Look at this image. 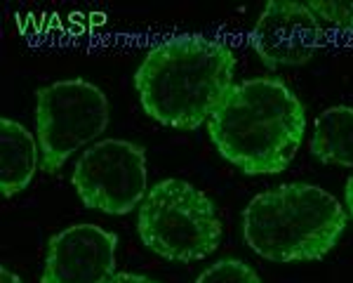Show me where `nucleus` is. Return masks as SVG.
Listing matches in <instances>:
<instances>
[{
    "label": "nucleus",
    "mask_w": 353,
    "mask_h": 283,
    "mask_svg": "<svg viewBox=\"0 0 353 283\" xmlns=\"http://www.w3.org/2000/svg\"><path fill=\"white\" fill-rule=\"evenodd\" d=\"M139 104L165 128L208 126L236 85V55L203 33H181L153 45L134 71Z\"/></svg>",
    "instance_id": "obj_1"
},
{
    "label": "nucleus",
    "mask_w": 353,
    "mask_h": 283,
    "mask_svg": "<svg viewBox=\"0 0 353 283\" xmlns=\"http://www.w3.org/2000/svg\"><path fill=\"white\" fill-rule=\"evenodd\" d=\"M71 184L85 208L125 217L139 211L151 189L146 149L132 139L94 142L78 156Z\"/></svg>",
    "instance_id": "obj_6"
},
{
    "label": "nucleus",
    "mask_w": 353,
    "mask_h": 283,
    "mask_svg": "<svg viewBox=\"0 0 353 283\" xmlns=\"http://www.w3.org/2000/svg\"><path fill=\"white\" fill-rule=\"evenodd\" d=\"M111 104L106 92L88 78H64L36 90V139L41 170L57 175L83 146L106 133Z\"/></svg>",
    "instance_id": "obj_5"
},
{
    "label": "nucleus",
    "mask_w": 353,
    "mask_h": 283,
    "mask_svg": "<svg viewBox=\"0 0 353 283\" xmlns=\"http://www.w3.org/2000/svg\"><path fill=\"white\" fill-rule=\"evenodd\" d=\"M41 168L38 139L14 118H0V194L14 198L28 189Z\"/></svg>",
    "instance_id": "obj_9"
},
{
    "label": "nucleus",
    "mask_w": 353,
    "mask_h": 283,
    "mask_svg": "<svg viewBox=\"0 0 353 283\" xmlns=\"http://www.w3.org/2000/svg\"><path fill=\"white\" fill-rule=\"evenodd\" d=\"M306 106L281 76L236 83L210 123L208 137L219 156L243 175H281L306 135Z\"/></svg>",
    "instance_id": "obj_2"
},
{
    "label": "nucleus",
    "mask_w": 353,
    "mask_h": 283,
    "mask_svg": "<svg viewBox=\"0 0 353 283\" xmlns=\"http://www.w3.org/2000/svg\"><path fill=\"white\" fill-rule=\"evenodd\" d=\"M0 283H24V281H21V276L10 267H0Z\"/></svg>",
    "instance_id": "obj_15"
},
{
    "label": "nucleus",
    "mask_w": 353,
    "mask_h": 283,
    "mask_svg": "<svg viewBox=\"0 0 353 283\" xmlns=\"http://www.w3.org/2000/svg\"><path fill=\"white\" fill-rule=\"evenodd\" d=\"M309 5L323 26L353 33V0H309Z\"/></svg>",
    "instance_id": "obj_12"
},
{
    "label": "nucleus",
    "mask_w": 353,
    "mask_h": 283,
    "mask_svg": "<svg viewBox=\"0 0 353 283\" xmlns=\"http://www.w3.org/2000/svg\"><path fill=\"white\" fill-rule=\"evenodd\" d=\"M116 231L71 224L48 239L41 283H104L116 274Z\"/></svg>",
    "instance_id": "obj_8"
},
{
    "label": "nucleus",
    "mask_w": 353,
    "mask_h": 283,
    "mask_svg": "<svg viewBox=\"0 0 353 283\" xmlns=\"http://www.w3.org/2000/svg\"><path fill=\"white\" fill-rule=\"evenodd\" d=\"M349 213L327 189L311 182H285L254 194L243 208L245 246L273 264L325 260L339 246Z\"/></svg>",
    "instance_id": "obj_3"
},
{
    "label": "nucleus",
    "mask_w": 353,
    "mask_h": 283,
    "mask_svg": "<svg viewBox=\"0 0 353 283\" xmlns=\"http://www.w3.org/2000/svg\"><path fill=\"white\" fill-rule=\"evenodd\" d=\"M137 234L146 251L176 264L205 260L219 248L224 226L214 201L186 179L156 182L137 211Z\"/></svg>",
    "instance_id": "obj_4"
},
{
    "label": "nucleus",
    "mask_w": 353,
    "mask_h": 283,
    "mask_svg": "<svg viewBox=\"0 0 353 283\" xmlns=\"http://www.w3.org/2000/svg\"><path fill=\"white\" fill-rule=\"evenodd\" d=\"M311 156L323 166L353 168V106L332 104L313 121Z\"/></svg>",
    "instance_id": "obj_10"
},
{
    "label": "nucleus",
    "mask_w": 353,
    "mask_h": 283,
    "mask_svg": "<svg viewBox=\"0 0 353 283\" xmlns=\"http://www.w3.org/2000/svg\"><path fill=\"white\" fill-rule=\"evenodd\" d=\"M104 283H161V281H156L153 276L146 274H137V271H116Z\"/></svg>",
    "instance_id": "obj_13"
},
{
    "label": "nucleus",
    "mask_w": 353,
    "mask_h": 283,
    "mask_svg": "<svg viewBox=\"0 0 353 283\" xmlns=\"http://www.w3.org/2000/svg\"><path fill=\"white\" fill-rule=\"evenodd\" d=\"M344 208L349 213V219L353 222V175L346 179V186H344Z\"/></svg>",
    "instance_id": "obj_14"
},
{
    "label": "nucleus",
    "mask_w": 353,
    "mask_h": 283,
    "mask_svg": "<svg viewBox=\"0 0 353 283\" xmlns=\"http://www.w3.org/2000/svg\"><path fill=\"white\" fill-rule=\"evenodd\" d=\"M193 283H264L252 264L238 257H221L205 267Z\"/></svg>",
    "instance_id": "obj_11"
},
{
    "label": "nucleus",
    "mask_w": 353,
    "mask_h": 283,
    "mask_svg": "<svg viewBox=\"0 0 353 283\" xmlns=\"http://www.w3.org/2000/svg\"><path fill=\"white\" fill-rule=\"evenodd\" d=\"M323 43L325 26L301 0H269L250 31V48L271 71L309 64Z\"/></svg>",
    "instance_id": "obj_7"
}]
</instances>
